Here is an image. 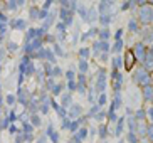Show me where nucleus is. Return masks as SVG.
Returning a JSON list of instances; mask_svg holds the SVG:
<instances>
[]
</instances>
